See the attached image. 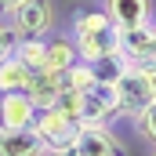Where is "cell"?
<instances>
[{
  "label": "cell",
  "instance_id": "cell-1",
  "mask_svg": "<svg viewBox=\"0 0 156 156\" xmlns=\"http://www.w3.org/2000/svg\"><path fill=\"white\" fill-rule=\"evenodd\" d=\"M116 116H120L116 87L94 80L87 91L76 94V123H80V127H109Z\"/></svg>",
  "mask_w": 156,
  "mask_h": 156
},
{
  "label": "cell",
  "instance_id": "cell-2",
  "mask_svg": "<svg viewBox=\"0 0 156 156\" xmlns=\"http://www.w3.org/2000/svg\"><path fill=\"white\" fill-rule=\"evenodd\" d=\"M33 131H37V138L44 142V149H58V145H73L80 134V123L66 109H58V105H51V109H40L37 120H33Z\"/></svg>",
  "mask_w": 156,
  "mask_h": 156
},
{
  "label": "cell",
  "instance_id": "cell-3",
  "mask_svg": "<svg viewBox=\"0 0 156 156\" xmlns=\"http://www.w3.org/2000/svg\"><path fill=\"white\" fill-rule=\"evenodd\" d=\"M116 102H120V113L134 120V113H142L149 102H156V80L138 73L134 66L116 80Z\"/></svg>",
  "mask_w": 156,
  "mask_h": 156
},
{
  "label": "cell",
  "instance_id": "cell-4",
  "mask_svg": "<svg viewBox=\"0 0 156 156\" xmlns=\"http://www.w3.org/2000/svg\"><path fill=\"white\" fill-rule=\"evenodd\" d=\"M7 26L18 33V40H29V37H47L51 29V0H18L11 11H7Z\"/></svg>",
  "mask_w": 156,
  "mask_h": 156
},
{
  "label": "cell",
  "instance_id": "cell-5",
  "mask_svg": "<svg viewBox=\"0 0 156 156\" xmlns=\"http://www.w3.org/2000/svg\"><path fill=\"white\" fill-rule=\"evenodd\" d=\"M73 149H76V156H127V145L109 127H80Z\"/></svg>",
  "mask_w": 156,
  "mask_h": 156
},
{
  "label": "cell",
  "instance_id": "cell-6",
  "mask_svg": "<svg viewBox=\"0 0 156 156\" xmlns=\"http://www.w3.org/2000/svg\"><path fill=\"white\" fill-rule=\"evenodd\" d=\"M33 120H37V105L29 102V94H22V91L0 94V127L4 131H26V127H33Z\"/></svg>",
  "mask_w": 156,
  "mask_h": 156
},
{
  "label": "cell",
  "instance_id": "cell-7",
  "mask_svg": "<svg viewBox=\"0 0 156 156\" xmlns=\"http://www.w3.org/2000/svg\"><path fill=\"white\" fill-rule=\"evenodd\" d=\"M76 44V55L83 62H94V58H102V55H113L120 51V26H102V29H91V33H83V37L73 40Z\"/></svg>",
  "mask_w": 156,
  "mask_h": 156
},
{
  "label": "cell",
  "instance_id": "cell-8",
  "mask_svg": "<svg viewBox=\"0 0 156 156\" xmlns=\"http://www.w3.org/2000/svg\"><path fill=\"white\" fill-rule=\"evenodd\" d=\"M105 11L120 29H134L153 22V0H105Z\"/></svg>",
  "mask_w": 156,
  "mask_h": 156
},
{
  "label": "cell",
  "instance_id": "cell-9",
  "mask_svg": "<svg viewBox=\"0 0 156 156\" xmlns=\"http://www.w3.org/2000/svg\"><path fill=\"white\" fill-rule=\"evenodd\" d=\"M0 156H44V142L33 127L26 131H4L0 127Z\"/></svg>",
  "mask_w": 156,
  "mask_h": 156
},
{
  "label": "cell",
  "instance_id": "cell-10",
  "mask_svg": "<svg viewBox=\"0 0 156 156\" xmlns=\"http://www.w3.org/2000/svg\"><path fill=\"white\" fill-rule=\"evenodd\" d=\"M62 91H66V80L55 76V73H33V83H29V102L40 109H51V105H58V98H62Z\"/></svg>",
  "mask_w": 156,
  "mask_h": 156
},
{
  "label": "cell",
  "instance_id": "cell-11",
  "mask_svg": "<svg viewBox=\"0 0 156 156\" xmlns=\"http://www.w3.org/2000/svg\"><path fill=\"white\" fill-rule=\"evenodd\" d=\"M76 62H80V55H76V44H73L69 37H55V40H47V62H44V73L62 76V73H69Z\"/></svg>",
  "mask_w": 156,
  "mask_h": 156
},
{
  "label": "cell",
  "instance_id": "cell-12",
  "mask_svg": "<svg viewBox=\"0 0 156 156\" xmlns=\"http://www.w3.org/2000/svg\"><path fill=\"white\" fill-rule=\"evenodd\" d=\"M156 44V29L153 22H145V26H134V29H120V55L127 58V62H134L142 51H149Z\"/></svg>",
  "mask_w": 156,
  "mask_h": 156
},
{
  "label": "cell",
  "instance_id": "cell-13",
  "mask_svg": "<svg viewBox=\"0 0 156 156\" xmlns=\"http://www.w3.org/2000/svg\"><path fill=\"white\" fill-rule=\"evenodd\" d=\"M87 66H91V73H94V80H98V83H109V87H116V80L131 69V62H127L120 51L102 55V58H94V62H87Z\"/></svg>",
  "mask_w": 156,
  "mask_h": 156
},
{
  "label": "cell",
  "instance_id": "cell-14",
  "mask_svg": "<svg viewBox=\"0 0 156 156\" xmlns=\"http://www.w3.org/2000/svg\"><path fill=\"white\" fill-rule=\"evenodd\" d=\"M29 83H33V73L11 55L7 62H0V94H7V91H29Z\"/></svg>",
  "mask_w": 156,
  "mask_h": 156
},
{
  "label": "cell",
  "instance_id": "cell-15",
  "mask_svg": "<svg viewBox=\"0 0 156 156\" xmlns=\"http://www.w3.org/2000/svg\"><path fill=\"white\" fill-rule=\"evenodd\" d=\"M15 58L29 69V73H44V62H47V37H29L18 40L15 47Z\"/></svg>",
  "mask_w": 156,
  "mask_h": 156
},
{
  "label": "cell",
  "instance_id": "cell-16",
  "mask_svg": "<svg viewBox=\"0 0 156 156\" xmlns=\"http://www.w3.org/2000/svg\"><path fill=\"white\" fill-rule=\"evenodd\" d=\"M134 131H138L145 142L156 145V102H149L142 113H134Z\"/></svg>",
  "mask_w": 156,
  "mask_h": 156
},
{
  "label": "cell",
  "instance_id": "cell-17",
  "mask_svg": "<svg viewBox=\"0 0 156 156\" xmlns=\"http://www.w3.org/2000/svg\"><path fill=\"white\" fill-rule=\"evenodd\" d=\"M109 22H113V18H109V11H83V15H76L73 29H76V37H83V33L102 29V26H109Z\"/></svg>",
  "mask_w": 156,
  "mask_h": 156
},
{
  "label": "cell",
  "instance_id": "cell-18",
  "mask_svg": "<svg viewBox=\"0 0 156 156\" xmlns=\"http://www.w3.org/2000/svg\"><path fill=\"white\" fill-rule=\"evenodd\" d=\"M15 47H18V33H15L7 22H0V62H7V58L15 55Z\"/></svg>",
  "mask_w": 156,
  "mask_h": 156
},
{
  "label": "cell",
  "instance_id": "cell-19",
  "mask_svg": "<svg viewBox=\"0 0 156 156\" xmlns=\"http://www.w3.org/2000/svg\"><path fill=\"white\" fill-rule=\"evenodd\" d=\"M131 66H134L138 73H145V76H153V80H156V44L149 47V51H142V55H138Z\"/></svg>",
  "mask_w": 156,
  "mask_h": 156
},
{
  "label": "cell",
  "instance_id": "cell-20",
  "mask_svg": "<svg viewBox=\"0 0 156 156\" xmlns=\"http://www.w3.org/2000/svg\"><path fill=\"white\" fill-rule=\"evenodd\" d=\"M44 156H76L73 145H58V149H44Z\"/></svg>",
  "mask_w": 156,
  "mask_h": 156
},
{
  "label": "cell",
  "instance_id": "cell-21",
  "mask_svg": "<svg viewBox=\"0 0 156 156\" xmlns=\"http://www.w3.org/2000/svg\"><path fill=\"white\" fill-rule=\"evenodd\" d=\"M15 4H18V0H0V11H4V15H7V11H11V7H15Z\"/></svg>",
  "mask_w": 156,
  "mask_h": 156
},
{
  "label": "cell",
  "instance_id": "cell-22",
  "mask_svg": "<svg viewBox=\"0 0 156 156\" xmlns=\"http://www.w3.org/2000/svg\"><path fill=\"white\" fill-rule=\"evenodd\" d=\"M153 29H156V22H153Z\"/></svg>",
  "mask_w": 156,
  "mask_h": 156
},
{
  "label": "cell",
  "instance_id": "cell-23",
  "mask_svg": "<svg viewBox=\"0 0 156 156\" xmlns=\"http://www.w3.org/2000/svg\"><path fill=\"white\" fill-rule=\"evenodd\" d=\"M153 156H156V149H153Z\"/></svg>",
  "mask_w": 156,
  "mask_h": 156
}]
</instances>
